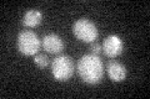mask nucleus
I'll return each instance as SVG.
<instances>
[{
  "mask_svg": "<svg viewBox=\"0 0 150 99\" xmlns=\"http://www.w3.org/2000/svg\"><path fill=\"white\" fill-rule=\"evenodd\" d=\"M76 71L83 82L94 86L101 82L104 76V64L99 56L93 53L84 55L78 61Z\"/></svg>",
  "mask_w": 150,
  "mask_h": 99,
  "instance_id": "1",
  "label": "nucleus"
},
{
  "mask_svg": "<svg viewBox=\"0 0 150 99\" xmlns=\"http://www.w3.org/2000/svg\"><path fill=\"white\" fill-rule=\"evenodd\" d=\"M75 71L74 61L70 56L60 55L51 62V74L55 81L67 82L73 77Z\"/></svg>",
  "mask_w": 150,
  "mask_h": 99,
  "instance_id": "2",
  "label": "nucleus"
},
{
  "mask_svg": "<svg viewBox=\"0 0 150 99\" xmlns=\"http://www.w3.org/2000/svg\"><path fill=\"white\" fill-rule=\"evenodd\" d=\"M73 34L79 41L91 44L99 37V30L93 21L81 17L73 24Z\"/></svg>",
  "mask_w": 150,
  "mask_h": 99,
  "instance_id": "3",
  "label": "nucleus"
},
{
  "mask_svg": "<svg viewBox=\"0 0 150 99\" xmlns=\"http://www.w3.org/2000/svg\"><path fill=\"white\" fill-rule=\"evenodd\" d=\"M18 50L19 52L25 56H35L38 55L41 46L40 39L34 31L24 30L18 35Z\"/></svg>",
  "mask_w": 150,
  "mask_h": 99,
  "instance_id": "4",
  "label": "nucleus"
},
{
  "mask_svg": "<svg viewBox=\"0 0 150 99\" xmlns=\"http://www.w3.org/2000/svg\"><path fill=\"white\" fill-rule=\"evenodd\" d=\"M103 53L109 58H115L124 51V42L118 35H109L103 42Z\"/></svg>",
  "mask_w": 150,
  "mask_h": 99,
  "instance_id": "5",
  "label": "nucleus"
},
{
  "mask_svg": "<svg viewBox=\"0 0 150 99\" xmlns=\"http://www.w3.org/2000/svg\"><path fill=\"white\" fill-rule=\"evenodd\" d=\"M43 47L46 52L58 55L60 52H63L64 50V41L59 35L56 34H49L44 36L43 39Z\"/></svg>",
  "mask_w": 150,
  "mask_h": 99,
  "instance_id": "6",
  "label": "nucleus"
},
{
  "mask_svg": "<svg viewBox=\"0 0 150 99\" xmlns=\"http://www.w3.org/2000/svg\"><path fill=\"white\" fill-rule=\"evenodd\" d=\"M106 73L112 82H123L126 78V68L118 61H109L106 64Z\"/></svg>",
  "mask_w": 150,
  "mask_h": 99,
  "instance_id": "7",
  "label": "nucleus"
},
{
  "mask_svg": "<svg viewBox=\"0 0 150 99\" xmlns=\"http://www.w3.org/2000/svg\"><path fill=\"white\" fill-rule=\"evenodd\" d=\"M41 21H43V14L38 9H29L28 11H25L24 16H23V25L30 27V29L39 26Z\"/></svg>",
  "mask_w": 150,
  "mask_h": 99,
  "instance_id": "8",
  "label": "nucleus"
},
{
  "mask_svg": "<svg viewBox=\"0 0 150 99\" xmlns=\"http://www.w3.org/2000/svg\"><path fill=\"white\" fill-rule=\"evenodd\" d=\"M34 63L38 66L39 68H46L49 66V58L48 56L44 53H38L34 56Z\"/></svg>",
  "mask_w": 150,
  "mask_h": 99,
  "instance_id": "9",
  "label": "nucleus"
},
{
  "mask_svg": "<svg viewBox=\"0 0 150 99\" xmlns=\"http://www.w3.org/2000/svg\"><path fill=\"white\" fill-rule=\"evenodd\" d=\"M90 52L93 55H96V56H99L103 53V46L100 44H98V42H91L90 44Z\"/></svg>",
  "mask_w": 150,
  "mask_h": 99,
  "instance_id": "10",
  "label": "nucleus"
}]
</instances>
